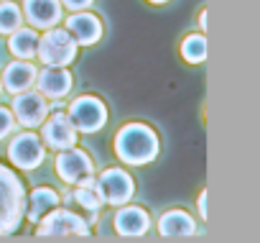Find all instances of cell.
Listing matches in <instances>:
<instances>
[{
	"label": "cell",
	"instance_id": "obj_1",
	"mask_svg": "<svg viewBox=\"0 0 260 243\" xmlns=\"http://www.w3.org/2000/svg\"><path fill=\"white\" fill-rule=\"evenodd\" d=\"M161 151L158 133L146 123H125L115 133V154L127 167L151 164Z\"/></svg>",
	"mask_w": 260,
	"mask_h": 243
},
{
	"label": "cell",
	"instance_id": "obj_2",
	"mask_svg": "<svg viewBox=\"0 0 260 243\" xmlns=\"http://www.w3.org/2000/svg\"><path fill=\"white\" fill-rule=\"evenodd\" d=\"M26 210V192L23 182L16 177L13 169L0 164V235L13 233Z\"/></svg>",
	"mask_w": 260,
	"mask_h": 243
},
{
	"label": "cell",
	"instance_id": "obj_3",
	"mask_svg": "<svg viewBox=\"0 0 260 243\" xmlns=\"http://www.w3.org/2000/svg\"><path fill=\"white\" fill-rule=\"evenodd\" d=\"M36 235L39 238H51V240H64V238H87L89 225L84 218H79L72 210L54 207L49 210L39 223H36Z\"/></svg>",
	"mask_w": 260,
	"mask_h": 243
},
{
	"label": "cell",
	"instance_id": "obj_4",
	"mask_svg": "<svg viewBox=\"0 0 260 243\" xmlns=\"http://www.w3.org/2000/svg\"><path fill=\"white\" fill-rule=\"evenodd\" d=\"M34 57H39V62L46 67H67L77 59V41L72 39V34L67 29L51 26L39 39Z\"/></svg>",
	"mask_w": 260,
	"mask_h": 243
},
{
	"label": "cell",
	"instance_id": "obj_5",
	"mask_svg": "<svg viewBox=\"0 0 260 243\" xmlns=\"http://www.w3.org/2000/svg\"><path fill=\"white\" fill-rule=\"evenodd\" d=\"M67 115L72 126L77 128V133H94L102 131L107 123V105L94 95H82L69 105Z\"/></svg>",
	"mask_w": 260,
	"mask_h": 243
},
{
	"label": "cell",
	"instance_id": "obj_6",
	"mask_svg": "<svg viewBox=\"0 0 260 243\" xmlns=\"http://www.w3.org/2000/svg\"><path fill=\"white\" fill-rule=\"evenodd\" d=\"M94 187H97L102 202H105V205H115V207L125 205L130 197H133V192H136L133 177H130L125 169H120V167L105 169V172L97 177Z\"/></svg>",
	"mask_w": 260,
	"mask_h": 243
},
{
	"label": "cell",
	"instance_id": "obj_7",
	"mask_svg": "<svg viewBox=\"0 0 260 243\" xmlns=\"http://www.w3.org/2000/svg\"><path fill=\"white\" fill-rule=\"evenodd\" d=\"M44 156H46V146H44L41 136H36L31 131L13 136L8 144V159L18 169H36V167H41Z\"/></svg>",
	"mask_w": 260,
	"mask_h": 243
},
{
	"label": "cell",
	"instance_id": "obj_8",
	"mask_svg": "<svg viewBox=\"0 0 260 243\" xmlns=\"http://www.w3.org/2000/svg\"><path fill=\"white\" fill-rule=\"evenodd\" d=\"M56 174L67 182V184H82V182H89L94 177V167H92V159L87 156V151L82 149H61L56 161Z\"/></svg>",
	"mask_w": 260,
	"mask_h": 243
},
{
	"label": "cell",
	"instance_id": "obj_9",
	"mask_svg": "<svg viewBox=\"0 0 260 243\" xmlns=\"http://www.w3.org/2000/svg\"><path fill=\"white\" fill-rule=\"evenodd\" d=\"M41 141L54 151H61V149H69V146L77 144V128L72 126L67 113H51V115L44 118Z\"/></svg>",
	"mask_w": 260,
	"mask_h": 243
},
{
	"label": "cell",
	"instance_id": "obj_10",
	"mask_svg": "<svg viewBox=\"0 0 260 243\" xmlns=\"http://www.w3.org/2000/svg\"><path fill=\"white\" fill-rule=\"evenodd\" d=\"M11 113H13V118L18 120L21 126L36 128V126L44 123V118L49 115V102H46V97L41 92L26 90V92L13 95V110Z\"/></svg>",
	"mask_w": 260,
	"mask_h": 243
},
{
	"label": "cell",
	"instance_id": "obj_11",
	"mask_svg": "<svg viewBox=\"0 0 260 243\" xmlns=\"http://www.w3.org/2000/svg\"><path fill=\"white\" fill-rule=\"evenodd\" d=\"M112 225H115V233L122 238H141L151 228V215L138 205H127V207L120 205V210L112 218Z\"/></svg>",
	"mask_w": 260,
	"mask_h": 243
},
{
	"label": "cell",
	"instance_id": "obj_12",
	"mask_svg": "<svg viewBox=\"0 0 260 243\" xmlns=\"http://www.w3.org/2000/svg\"><path fill=\"white\" fill-rule=\"evenodd\" d=\"M67 31L72 34V39L77 44H84V46H92L102 39V21L100 16L94 13H87V11H74L69 18H67Z\"/></svg>",
	"mask_w": 260,
	"mask_h": 243
},
{
	"label": "cell",
	"instance_id": "obj_13",
	"mask_svg": "<svg viewBox=\"0 0 260 243\" xmlns=\"http://www.w3.org/2000/svg\"><path fill=\"white\" fill-rule=\"evenodd\" d=\"M36 82H39L36 87H39V92L44 97L61 100V97L69 95L74 77H72V72L67 67H46V69L36 72Z\"/></svg>",
	"mask_w": 260,
	"mask_h": 243
},
{
	"label": "cell",
	"instance_id": "obj_14",
	"mask_svg": "<svg viewBox=\"0 0 260 243\" xmlns=\"http://www.w3.org/2000/svg\"><path fill=\"white\" fill-rule=\"evenodd\" d=\"M23 13L34 29H51L61 21V0H23Z\"/></svg>",
	"mask_w": 260,
	"mask_h": 243
},
{
	"label": "cell",
	"instance_id": "obj_15",
	"mask_svg": "<svg viewBox=\"0 0 260 243\" xmlns=\"http://www.w3.org/2000/svg\"><path fill=\"white\" fill-rule=\"evenodd\" d=\"M0 82H3V90H8L11 95L26 92L36 82V67L28 59H18V62L6 67V72L0 74Z\"/></svg>",
	"mask_w": 260,
	"mask_h": 243
},
{
	"label": "cell",
	"instance_id": "obj_16",
	"mask_svg": "<svg viewBox=\"0 0 260 243\" xmlns=\"http://www.w3.org/2000/svg\"><path fill=\"white\" fill-rule=\"evenodd\" d=\"M158 233L164 238H191L197 233V223L189 212L184 210H166L161 218H158Z\"/></svg>",
	"mask_w": 260,
	"mask_h": 243
},
{
	"label": "cell",
	"instance_id": "obj_17",
	"mask_svg": "<svg viewBox=\"0 0 260 243\" xmlns=\"http://www.w3.org/2000/svg\"><path fill=\"white\" fill-rule=\"evenodd\" d=\"M59 202H61V197H59L56 190H51V187H36L31 192V197H28V205H26L23 215L28 218L31 225H36L49 210L59 207Z\"/></svg>",
	"mask_w": 260,
	"mask_h": 243
},
{
	"label": "cell",
	"instance_id": "obj_18",
	"mask_svg": "<svg viewBox=\"0 0 260 243\" xmlns=\"http://www.w3.org/2000/svg\"><path fill=\"white\" fill-rule=\"evenodd\" d=\"M36 44H39V36H36L34 29L18 26L16 31L8 34V49H11V54L18 57V59H31V57L36 54Z\"/></svg>",
	"mask_w": 260,
	"mask_h": 243
},
{
	"label": "cell",
	"instance_id": "obj_19",
	"mask_svg": "<svg viewBox=\"0 0 260 243\" xmlns=\"http://www.w3.org/2000/svg\"><path fill=\"white\" fill-rule=\"evenodd\" d=\"M181 57L189 64H204V59H207V39H204V34H189L181 41Z\"/></svg>",
	"mask_w": 260,
	"mask_h": 243
},
{
	"label": "cell",
	"instance_id": "obj_20",
	"mask_svg": "<svg viewBox=\"0 0 260 243\" xmlns=\"http://www.w3.org/2000/svg\"><path fill=\"white\" fill-rule=\"evenodd\" d=\"M77 190H74V200L84 207V210H89V212H100V207L105 205L102 202V197H100V192H97V187H94V179H89V182H82V184H74Z\"/></svg>",
	"mask_w": 260,
	"mask_h": 243
},
{
	"label": "cell",
	"instance_id": "obj_21",
	"mask_svg": "<svg viewBox=\"0 0 260 243\" xmlns=\"http://www.w3.org/2000/svg\"><path fill=\"white\" fill-rule=\"evenodd\" d=\"M21 23H23L21 8L13 3V0H3V3H0V34L8 36V34L16 31Z\"/></svg>",
	"mask_w": 260,
	"mask_h": 243
},
{
	"label": "cell",
	"instance_id": "obj_22",
	"mask_svg": "<svg viewBox=\"0 0 260 243\" xmlns=\"http://www.w3.org/2000/svg\"><path fill=\"white\" fill-rule=\"evenodd\" d=\"M16 128V118L8 107H0V141H3L6 136H11Z\"/></svg>",
	"mask_w": 260,
	"mask_h": 243
},
{
	"label": "cell",
	"instance_id": "obj_23",
	"mask_svg": "<svg viewBox=\"0 0 260 243\" xmlns=\"http://www.w3.org/2000/svg\"><path fill=\"white\" fill-rule=\"evenodd\" d=\"M92 3H94V0H61V8L74 13V11H87Z\"/></svg>",
	"mask_w": 260,
	"mask_h": 243
},
{
	"label": "cell",
	"instance_id": "obj_24",
	"mask_svg": "<svg viewBox=\"0 0 260 243\" xmlns=\"http://www.w3.org/2000/svg\"><path fill=\"white\" fill-rule=\"evenodd\" d=\"M197 205H199V215H202V220H207V190H202Z\"/></svg>",
	"mask_w": 260,
	"mask_h": 243
},
{
	"label": "cell",
	"instance_id": "obj_25",
	"mask_svg": "<svg viewBox=\"0 0 260 243\" xmlns=\"http://www.w3.org/2000/svg\"><path fill=\"white\" fill-rule=\"evenodd\" d=\"M199 29H202V31L207 29V11H202V13H199Z\"/></svg>",
	"mask_w": 260,
	"mask_h": 243
},
{
	"label": "cell",
	"instance_id": "obj_26",
	"mask_svg": "<svg viewBox=\"0 0 260 243\" xmlns=\"http://www.w3.org/2000/svg\"><path fill=\"white\" fill-rule=\"evenodd\" d=\"M151 3H156V6H161V3H169V0H151Z\"/></svg>",
	"mask_w": 260,
	"mask_h": 243
},
{
	"label": "cell",
	"instance_id": "obj_27",
	"mask_svg": "<svg viewBox=\"0 0 260 243\" xmlns=\"http://www.w3.org/2000/svg\"><path fill=\"white\" fill-rule=\"evenodd\" d=\"M0 92H3V82H0Z\"/></svg>",
	"mask_w": 260,
	"mask_h": 243
}]
</instances>
